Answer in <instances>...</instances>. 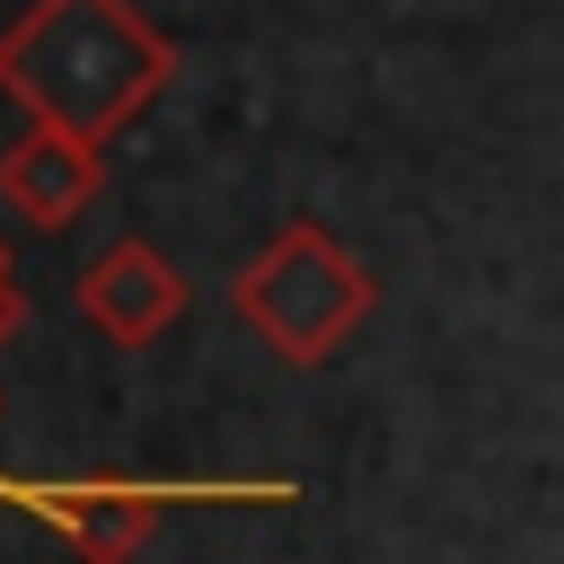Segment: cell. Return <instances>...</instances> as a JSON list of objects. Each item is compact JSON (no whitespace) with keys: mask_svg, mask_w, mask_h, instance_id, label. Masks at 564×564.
I'll list each match as a JSON object with an SVG mask.
<instances>
[{"mask_svg":"<svg viewBox=\"0 0 564 564\" xmlns=\"http://www.w3.org/2000/svg\"><path fill=\"white\" fill-rule=\"evenodd\" d=\"M167 79L176 44L132 0H35L0 35V97H18L26 123L79 141H115Z\"/></svg>","mask_w":564,"mask_h":564,"instance_id":"1","label":"cell"},{"mask_svg":"<svg viewBox=\"0 0 564 564\" xmlns=\"http://www.w3.org/2000/svg\"><path fill=\"white\" fill-rule=\"evenodd\" d=\"M238 317L291 361V370H317L361 317H370V273L335 247V229L317 220H282L229 282Z\"/></svg>","mask_w":564,"mask_h":564,"instance_id":"2","label":"cell"},{"mask_svg":"<svg viewBox=\"0 0 564 564\" xmlns=\"http://www.w3.org/2000/svg\"><path fill=\"white\" fill-rule=\"evenodd\" d=\"M18 502H26V511H35L79 564H123V555H141V538L159 529V511L185 502V494L97 476V485H18Z\"/></svg>","mask_w":564,"mask_h":564,"instance_id":"3","label":"cell"},{"mask_svg":"<svg viewBox=\"0 0 564 564\" xmlns=\"http://www.w3.org/2000/svg\"><path fill=\"white\" fill-rule=\"evenodd\" d=\"M79 308H88V326H97L106 344L141 352V344H159V335L185 317V273H176L150 238H115V247L79 273Z\"/></svg>","mask_w":564,"mask_h":564,"instance_id":"4","label":"cell"},{"mask_svg":"<svg viewBox=\"0 0 564 564\" xmlns=\"http://www.w3.org/2000/svg\"><path fill=\"white\" fill-rule=\"evenodd\" d=\"M106 185V141H79V132H53V123H26L9 150H0V203L26 220V229H62L97 203Z\"/></svg>","mask_w":564,"mask_h":564,"instance_id":"5","label":"cell"},{"mask_svg":"<svg viewBox=\"0 0 564 564\" xmlns=\"http://www.w3.org/2000/svg\"><path fill=\"white\" fill-rule=\"evenodd\" d=\"M18 326H26V291H18V273L0 264V344H9Z\"/></svg>","mask_w":564,"mask_h":564,"instance_id":"6","label":"cell"},{"mask_svg":"<svg viewBox=\"0 0 564 564\" xmlns=\"http://www.w3.org/2000/svg\"><path fill=\"white\" fill-rule=\"evenodd\" d=\"M0 264H9V247H0Z\"/></svg>","mask_w":564,"mask_h":564,"instance_id":"7","label":"cell"}]
</instances>
